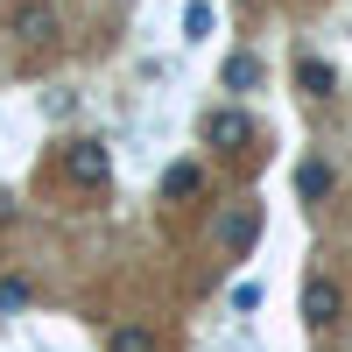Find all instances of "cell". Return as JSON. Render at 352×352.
Masks as SVG:
<instances>
[{"instance_id":"1","label":"cell","mask_w":352,"mask_h":352,"mask_svg":"<svg viewBox=\"0 0 352 352\" xmlns=\"http://www.w3.org/2000/svg\"><path fill=\"white\" fill-rule=\"evenodd\" d=\"M8 28L28 43V50H50L56 36H64V14L50 8V0H14V14H8Z\"/></svg>"},{"instance_id":"2","label":"cell","mask_w":352,"mask_h":352,"mask_svg":"<svg viewBox=\"0 0 352 352\" xmlns=\"http://www.w3.org/2000/svg\"><path fill=\"white\" fill-rule=\"evenodd\" d=\"M338 317H345V289L331 275H303V324L310 331H331Z\"/></svg>"},{"instance_id":"3","label":"cell","mask_w":352,"mask_h":352,"mask_svg":"<svg viewBox=\"0 0 352 352\" xmlns=\"http://www.w3.org/2000/svg\"><path fill=\"white\" fill-rule=\"evenodd\" d=\"M71 184H85L92 197L113 184V162H106V148H99V141H71Z\"/></svg>"},{"instance_id":"4","label":"cell","mask_w":352,"mask_h":352,"mask_svg":"<svg viewBox=\"0 0 352 352\" xmlns=\"http://www.w3.org/2000/svg\"><path fill=\"white\" fill-rule=\"evenodd\" d=\"M219 240H226V254H232V261H247V254H254V240H261V212H254V204H240V212H226Z\"/></svg>"},{"instance_id":"5","label":"cell","mask_w":352,"mask_h":352,"mask_svg":"<svg viewBox=\"0 0 352 352\" xmlns=\"http://www.w3.org/2000/svg\"><path fill=\"white\" fill-rule=\"evenodd\" d=\"M106 352H162V338L148 324H113L106 331Z\"/></svg>"},{"instance_id":"6","label":"cell","mask_w":352,"mask_h":352,"mask_svg":"<svg viewBox=\"0 0 352 352\" xmlns=\"http://www.w3.org/2000/svg\"><path fill=\"white\" fill-rule=\"evenodd\" d=\"M204 141H212V148H240L247 141V113H212V120H204Z\"/></svg>"},{"instance_id":"7","label":"cell","mask_w":352,"mask_h":352,"mask_svg":"<svg viewBox=\"0 0 352 352\" xmlns=\"http://www.w3.org/2000/svg\"><path fill=\"white\" fill-rule=\"evenodd\" d=\"M296 85H303L310 99H331V85H338V71L324 64V56H303V64H296Z\"/></svg>"},{"instance_id":"8","label":"cell","mask_w":352,"mask_h":352,"mask_svg":"<svg viewBox=\"0 0 352 352\" xmlns=\"http://www.w3.org/2000/svg\"><path fill=\"white\" fill-rule=\"evenodd\" d=\"M296 197H303V204L331 197V162H303V169H296Z\"/></svg>"},{"instance_id":"9","label":"cell","mask_w":352,"mask_h":352,"mask_svg":"<svg viewBox=\"0 0 352 352\" xmlns=\"http://www.w3.org/2000/svg\"><path fill=\"white\" fill-rule=\"evenodd\" d=\"M197 190H204V169H190V162H176L162 176V197H197Z\"/></svg>"},{"instance_id":"10","label":"cell","mask_w":352,"mask_h":352,"mask_svg":"<svg viewBox=\"0 0 352 352\" xmlns=\"http://www.w3.org/2000/svg\"><path fill=\"white\" fill-rule=\"evenodd\" d=\"M226 85H232V92L261 85V56H232V64H226Z\"/></svg>"},{"instance_id":"11","label":"cell","mask_w":352,"mask_h":352,"mask_svg":"<svg viewBox=\"0 0 352 352\" xmlns=\"http://www.w3.org/2000/svg\"><path fill=\"white\" fill-rule=\"evenodd\" d=\"M184 36H212V8H204V0L184 8Z\"/></svg>"},{"instance_id":"12","label":"cell","mask_w":352,"mask_h":352,"mask_svg":"<svg viewBox=\"0 0 352 352\" xmlns=\"http://www.w3.org/2000/svg\"><path fill=\"white\" fill-rule=\"evenodd\" d=\"M232 310H240V317L261 310V282H240V289H232Z\"/></svg>"},{"instance_id":"13","label":"cell","mask_w":352,"mask_h":352,"mask_svg":"<svg viewBox=\"0 0 352 352\" xmlns=\"http://www.w3.org/2000/svg\"><path fill=\"white\" fill-rule=\"evenodd\" d=\"M14 303H28V282H0V310H14Z\"/></svg>"}]
</instances>
